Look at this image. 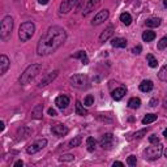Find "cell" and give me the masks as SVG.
<instances>
[{"mask_svg":"<svg viewBox=\"0 0 167 167\" xmlns=\"http://www.w3.org/2000/svg\"><path fill=\"white\" fill-rule=\"evenodd\" d=\"M84 104H85V106H92V104H94V97L93 95H87L86 98L84 99Z\"/></svg>","mask_w":167,"mask_h":167,"instance_id":"d590c367","label":"cell"},{"mask_svg":"<svg viewBox=\"0 0 167 167\" xmlns=\"http://www.w3.org/2000/svg\"><path fill=\"white\" fill-rule=\"evenodd\" d=\"M48 115H50V116H56L58 114H56V111H55L54 109H48Z\"/></svg>","mask_w":167,"mask_h":167,"instance_id":"ab89813d","label":"cell"},{"mask_svg":"<svg viewBox=\"0 0 167 167\" xmlns=\"http://www.w3.org/2000/svg\"><path fill=\"white\" fill-rule=\"evenodd\" d=\"M12 30H13V19L11 16H5L2 25H0V38L3 41H8L12 36Z\"/></svg>","mask_w":167,"mask_h":167,"instance_id":"277c9868","label":"cell"},{"mask_svg":"<svg viewBox=\"0 0 167 167\" xmlns=\"http://www.w3.org/2000/svg\"><path fill=\"white\" fill-rule=\"evenodd\" d=\"M163 107H164V109H167V97H166L164 101H163Z\"/></svg>","mask_w":167,"mask_h":167,"instance_id":"f6af8a7d","label":"cell"},{"mask_svg":"<svg viewBox=\"0 0 167 167\" xmlns=\"http://www.w3.org/2000/svg\"><path fill=\"white\" fill-rule=\"evenodd\" d=\"M153 81L150 80H144L141 84H140V90L144 92V93H148V92H152L153 90Z\"/></svg>","mask_w":167,"mask_h":167,"instance_id":"ac0fdd59","label":"cell"},{"mask_svg":"<svg viewBox=\"0 0 167 167\" xmlns=\"http://www.w3.org/2000/svg\"><path fill=\"white\" fill-rule=\"evenodd\" d=\"M149 104H150V107H155L157 104H158V99L157 98H153L150 102H149Z\"/></svg>","mask_w":167,"mask_h":167,"instance_id":"f35d334b","label":"cell"},{"mask_svg":"<svg viewBox=\"0 0 167 167\" xmlns=\"http://www.w3.org/2000/svg\"><path fill=\"white\" fill-rule=\"evenodd\" d=\"M120 21L124 24V25H131L132 24V16L129 14V13H127V12H124V13H121L120 14Z\"/></svg>","mask_w":167,"mask_h":167,"instance_id":"4316f807","label":"cell"},{"mask_svg":"<svg viewBox=\"0 0 167 167\" xmlns=\"http://www.w3.org/2000/svg\"><path fill=\"white\" fill-rule=\"evenodd\" d=\"M78 2H80V0H69V3L72 4V7H75V5H76Z\"/></svg>","mask_w":167,"mask_h":167,"instance_id":"7bdbcfd3","label":"cell"},{"mask_svg":"<svg viewBox=\"0 0 167 167\" xmlns=\"http://www.w3.org/2000/svg\"><path fill=\"white\" fill-rule=\"evenodd\" d=\"M162 20L159 19V17H152V19H149L146 21V26L148 28H158V26L161 25Z\"/></svg>","mask_w":167,"mask_h":167,"instance_id":"7402d4cb","label":"cell"},{"mask_svg":"<svg viewBox=\"0 0 167 167\" xmlns=\"http://www.w3.org/2000/svg\"><path fill=\"white\" fill-rule=\"evenodd\" d=\"M20 166H21V167L24 166V162H22V161H17V162L14 163V167H20Z\"/></svg>","mask_w":167,"mask_h":167,"instance_id":"60d3db41","label":"cell"},{"mask_svg":"<svg viewBox=\"0 0 167 167\" xmlns=\"http://www.w3.org/2000/svg\"><path fill=\"white\" fill-rule=\"evenodd\" d=\"M58 75H59V72L58 71H54V72H50L47 76H45L41 80V82L38 84V87H45V86H47L48 84H51L52 81L55 80V78L58 77Z\"/></svg>","mask_w":167,"mask_h":167,"instance_id":"30bf717a","label":"cell"},{"mask_svg":"<svg viewBox=\"0 0 167 167\" xmlns=\"http://www.w3.org/2000/svg\"><path fill=\"white\" fill-rule=\"evenodd\" d=\"M155 120H157V115H154V114H148L142 119V124H150V123H153Z\"/></svg>","mask_w":167,"mask_h":167,"instance_id":"f1b7e54d","label":"cell"},{"mask_svg":"<svg viewBox=\"0 0 167 167\" xmlns=\"http://www.w3.org/2000/svg\"><path fill=\"white\" fill-rule=\"evenodd\" d=\"M127 163H128V166H131V167H135V166L137 164V158H136L135 155H129L128 159H127Z\"/></svg>","mask_w":167,"mask_h":167,"instance_id":"836d02e7","label":"cell"},{"mask_svg":"<svg viewBox=\"0 0 167 167\" xmlns=\"http://www.w3.org/2000/svg\"><path fill=\"white\" fill-rule=\"evenodd\" d=\"M115 166H124V164H123L121 162H119V161H116V162H114V167Z\"/></svg>","mask_w":167,"mask_h":167,"instance_id":"ee69618b","label":"cell"},{"mask_svg":"<svg viewBox=\"0 0 167 167\" xmlns=\"http://www.w3.org/2000/svg\"><path fill=\"white\" fill-rule=\"evenodd\" d=\"M158 78H159V80H162V81H167V65H164V67L161 68L159 73H158Z\"/></svg>","mask_w":167,"mask_h":167,"instance_id":"f546056e","label":"cell"},{"mask_svg":"<svg viewBox=\"0 0 167 167\" xmlns=\"http://www.w3.org/2000/svg\"><path fill=\"white\" fill-rule=\"evenodd\" d=\"M38 3L42 4V5H46V4L48 3V0H38Z\"/></svg>","mask_w":167,"mask_h":167,"instance_id":"b9f144b4","label":"cell"},{"mask_svg":"<svg viewBox=\"0 0 167 167\" xmlns=\"http://www.w3.org/2000/svg\"><path fill=\"white\" fill-rule=\"evenodd\" d=\"M67 39V33L61 26H50L39 38L37 45V54L39 56H47L55 52Z\"/></svg>","mask_w":167,"mask_h":167,"instance_id":"6da1fadb","label":"cell"},{"mask_svg":"<svg viewBox=\"0 0 167 167\" xmlns=\"http://www.w3.org/2000/svg\"><path fill=\"white\" fill-rule=\"evenodd\" d=\"M112 47H119V48H124L127 47V39L124 38H114L111 41Z\"/></svg>","mask_w":167,"mask_h":167,"instance_id":"ffe728a7","label":"cell"},{"mask_svg":"<svg viewBox=\"0 0 167 167\" xmlns=\"http://www.w3.org/2000/svg\"><path fill=\"white\" fill-rule=\"evenodd\" d=\"M141 50H142L141 46H137V47H135L133 50H132V52H133V54H136V55H138L140 52H141Z\"/></svg>","mask_w":167,"mask_h":167,"instance_id":"74e56055","label":"cell"},{"mask_svg":"<svg viewBox=\"0 0 167 167\" xmlns=\"http://www.w3.org/2000/svg\"><path fill=\"white\" fill-rule=\"evenodd\" d=\"M86 144H87V150H89V152H94V149H95V140L93 137H87Z\"/></svg>","mask_w":167,"mask_h":167,"instance_id":"4dcf8cb0","label":"cell"},{"mask_svg":"<svg viewBox=\"0 0 167 167\" xmlns=\"http://www.w3.org/2000/svg\"><path fill=\"white\" fill-rule=\"evenodd\" d=\"M146 132H148V129H141V131H138V132H136V133H133L131 137H129V140H136V138H141L144 135H146Z\"/></svg>","mask_w":167,"mask_h":167,"instance_id":"1f68e13d","label":"cell"},{"mask_svg":"<svg viewBox=\"0 0 167 167\" xmlns=\"http://www.w3.org/2000/svg\"><path fill=\"white\" fill-rule=\"evenodd\" d=\"M128 106H129V109H133V110H136V109H138L140 106H141V101H140V98H131L129 99V102H128Z\"/></svg>","mask_w":167,"mask_h":167,"instance_id":"d4e9b609","label":"cell"},{"mask_svg":"<svg viewBox=\"0 0 167 167\" xmlns=\"http://www.w3.org/2000/svg\"><path fill=\"white\" fill-rule=\"evenodd\" d=\"M162 154L161 144H153V146H149L144 150V158L148 161H155Z\"/></svg>","mask_w":167,"mask_h":167,"instance_id":"5b68a950","label":"cell"},{"mask_svg":"<svg viewBox=\"0 0 167 167\" xmlns=\"http://www.w3.org/2000/svg\"><path fill=\"white\" fill-rule=\"evenodd\" d=\"M41 69H42V65L41 64H31V65H29L24 71V73L21 75V77H20V84L21 85H28V84H30L34 80V78L38 76V73L41 72Z\"/></svg>","mask_w":167,"mask_h":167,"instance_id":"7a4b0ae2","label":"cell"},{"mask_svg":"<svg viewBox=\"0 0 167 167\" xmlns=\"http://www.w3.org/2000/svg\"><path fill=\"white\" fill-rule=\"evenodd\" d=\"M167 47V36H164L159 42H158V48L159 50H163Z\"/></svg>","mask_w":167,"mask_h":167,"instance_id":"e575fe53","label":"cell"},{"mask_svg":"<svg viewBox=\"0 0 167 167\" xmlns=\"http://www.w3.org/2000/svg\"><path fill=\"white\" fill-rule=\"evenodd\" d=\"M72 4L69 3V0H63L60 4V13H63V14H67L69 11L72 9Z\"/></svg>","mask_w":167,"mask_h":167,"instance_id":"44dd1931","label":"cell"},{"mask_svg":"<svg viewBox=\"0 0 167 167\" xmlns=\"http://www.w3.org/2000/svg\"><path fill=\"white\" fill-rule=\"evenodd\" d=\"M72 58H73V59H80L81 63L85 64V65L89 64V58H87V55H86L85 51H78V52H76L75 55H72Z\"/></svg>","mask_w":167,"mask_h":167,"instance_id":"d6986e66","label":"cell"},{"mask_svg":"<svg viewBox=\"0 0 167 167\" xmlns=\"http://www.w3.org/2000/svg\"><path fill=\"white\" fill-rule=\"evenodd\" d=\"M109 16H110V12H109L107 9H103V11H101V12H98V13L95 14L94 19H93L92 25H93V26H98V25H101L103 21H106V20L109 19Z\"/></svg>","mask_w":167,"mask_h":167,"instance_id":"ba28073f","label":"cell"},{"mask_svg":"<svg viewBox=\"0 0 167 167\" xmlns=\"http://www.w3.org/2000/svg\"><path fill=\"white\" fill-rule=\"evenodd\" d=\"M60 162H71V161H75V155L73 154H64L59 158Z\"/></svg>","mask_w":167,"mask_h":167,"instance_id":"d6a6232c","label":"cell"},{"mask_svg":"<svg viewBox=\"0 0 167 167\" xmlns=\"http://www.w3.org/2000/svg\"><path fill=\"white\" fill-rule=\"evenodd\" d=\"M0 125H2V127H0V129H2V131H4V121H2V123H0Z\"/></svg>","mask_w":167,"mask_h":167,"instance_id":"bcb514c9","label":"cell"},{"mask_svg":"<svg viewBox=\"0 0 167 167\" xmlns=\"http://www.w3.org/2000/svg\"><path fill=\"white\" fill-rule=\"evenodd\" d=\"M46 145H47V140L46 138H39V140L34 141L33 144H30L28 146V149H26V153H28V154H36L39 150H42V149L45 148Z\"/></svg>","mask_w":167,"mask_h":167,"instance_id":"52a82bcc","label":"cell"},{"mask_svg":"<svg viewBox=\"0 0 167 167\" xmlns=\"http://www.w3.org/2000/svg\"><path fill=\"white\" fill-rule=\"evenodd\" d=\"M55 104L59 109H61V110L67 109L68 104H69V97H67V95H59L58 98L55 99Z\"/></svg>","mask_w":167,"mask_h":167,"instance_id":"5bb4252c","label":"cell"},{"mask_svg":"<svg viewBox=\"0 0 167 167\" xmlns=\"http://www.w3.org/2000/svg\"><path fill=\"white\" fill-rule=\"evenodd\" d=\"M76 114H77V115H80V116H85V115H87V110L82 106L80 101H77V102H76Z\"/></svg>","mask_w":167,"mask_h":167,"instance_id":"603a6c76","label":"cell"},{"mask_svg":"<svg viewBox=\"0 0 167 167\" xmlns=\"http://www.w3.org/2000/svg\"><path fill=\"white\" fill-rule=\"evenodd\" d=\"M163 136L167 138V129H164V132H163Z\"/></svg>","mask_w":167,"mask_h":167,"instance_id":"7dc6e473","label":"cell"},{"mask_svg":"<svg viewBox=\"0 0 167 167\" xmlns=\"http://www.w3.org/2000/svg\"><path fill=\"white\" fill-rule=\"evenodd\" d=\"M163 5H164V7H167V0H163Z\"/></svg>","mask_w":167,"mask_h":167,"instance_id":"c3c4849f","label":"cell"},{"mask_svg":"<svg viewBox=\"0 0 167 167\" xmlns=\"http://www.w3.org/2000/svg\"><path fill=\"white\" fill-rule=\"evenodd\" d=\"M9 65H11V61L8 59V56H5V55L0 56V75H5Z\"/></svg>","mask_w":167,"mask_h":167,"instance_id":"9a60e30c","label":"cell"},{"mask_svg":"<svg viewBox=\"0 0 167 167\" xmlns=\"http://www.w3.org/2000/svg\"><path fill=\"white\" fill-rule=\"evenodd\" d=\"M146 60H148V63H149V67H152V68H157L158 61H157V59L154 58V55L148 54V55H146Z\"/></svg>","mask_w":167,"mask_h":167,"instance_id":"83f0119b","label":"cell"},{"mask_svg":"<svg viewBox=\"0 0 167 167\" xmlns=\"http://www.w3.org/2000/svg\"><path fill=\"white\" fill-rule=\"evenodd\" d=\"M42 112H43V104H37L31 110V118L33 119H42Z\"/></svg>","mask_w":167,"mask_h":167,"instance_id":"e0dca14e","label":"cell"},{"mask_svg":"<svg viewBox=\"0 0 167 167\" xmlns=\"http://www.w3.org/2000/svg\"><path fill=\"white\" fill-rule=\"evenodd\" d=\"M154 38H155V33L152 30H146L142 34V39L145 42H152V41H154Z\"/></svg>","mask_w":167,"mask_h":167,"instance_id":"484cf974","label":"cell"},{"mask_svg":"<svg viewBox=\"0 0 167 167\" xmlns=\"http://www.w3.org/2000/svg\"><path fill=\"white\" fill-rule=\"evenodd\" d=\"M69 82H71V85L72 86H75V87H85L86 86V84H87V76L86 75H73V76H71L69 77Z\"/></svg>","mask_w":167,"mask_h":167,"instance_id":"8992f818","label":"cell"},{"mask_svg":"<svg viewBox=\"0 0 167 167\" xmlns=\"http://www.w3.org/2000/svg\"><path fill=\"white\" fill-rule=\"evenodd\" d=\"M51 132L55 136L61 137V136H65L68 133V128L64 124H60V123H58V124H54V125L51 127Z\"/></svg>","mask_w":167,"mask_h":167,"instance_id":"9c48e42d","label":"cell"},{"mask_svg":"<svg viewBox=\"0 0 167 167\" xmlns=\"http://www.w3.org/2000/svg\"><path fill=\"white\" fill-rule=\"evenodd\" d=\"M99 3H101V0H87V3H86V5H85V9H84V16H87L92 11H94L97 7L99 5Z\"/></svg>","mask_w":167,"mask_h":167,"instance_id":"7c38bea8","label":"cell"},{"mask_svg":"<svg viewBox=\"0 0 167 167\" xmlns=\"http://www.w3.org/2000/svg\"><path fill=\"white\" fill-rule=\"evenodd\" d=\"M112 142H114V136L111 133H104L99 140V144L103 149H110L112 146Z\"/></svg>","mask_w":167,"mask_h":167,"instance_id":"8fae6325","label":"cell"},{"mask_svg":"<svg viewBox=\"0 0 167 167\" xmlns=\"http://www.w3.org/2000/svg\"><path fill=\"white\" fill-rule=\"evenodd\" d=\"M149 141H150V144H159V138H158L155 135H153V136L149 137Z\"/></svg>","mask_w":167,"mask_h":167,"instance_id":"8d00e7d4","label":"cell"},{"mask_svg":"<svg viewBox=\"0 0 167 167\" xmlns=\"http://www.w3.org/2000/svg\"><path fill=\"white\" fill-rule=\"evenodd\" d=\"M164 155H166V158H167V149H166V152H164Z\"/></svg>","mask_w":167,"mask_h":167,"instance_id":"681fc988","label":"cell"},{"mask_svg":"<svg viewBox=\"0 0 167 167\" xmlns=\"http://www.w3.org/2000/svg\"><path fill=\"white\" fill-rule=\"evenodd\" d=\"M125 93H127V89L125 87H118V89H115V90H112V98L115 99V101H120L123 97L125 95Z\"/></svg>","mask_w":167,"mask_h":167,"instance_id":"2e32d148","label":"cell"},{"mask_svg":"<svg viewBox=\"0 0 167 167\" xmlns=\"http://www.w3.org/2000/svg\"><path fill=\"white\" fill-rule=\"evenodd\" d=\"M14 2H19V0H14Z\"/></svg>","mask_w":167,"mask_h":167,"instance_id":"f907efd6","label":"cell"},{"mask_svg":"<svg viewBox=\"0 0 167 167\" xmlns=\"http://www.w3.org/2000/svg\"><path fill=\"white\" fill-rule=\"evenodd\" d=\"M114 31H115V28H114L112 25H110V26H107L106 29L103 30V33L99 36V41L103 43V42H106L107 39H110L111 37H112V34H114Z\"/></svg>","mask_w":167,"mask_h":167,"instance_id":"4fadbf2b","label":"cell"},{"mask_svg":"<svg viewBox=\"0 0 167 167\" xmlns=\"http://www.w3.org/2000/svg\"><path fill=\"white\" fill-rule=\"evenodd\" d=\"M34 31H36V25L31 21H26L24 24H21L20 29H19V38L21 42H28L31 37Z\"/></svg>","mask_w":167,"mask_h":167,"instance_id":"3957f363","label":"cell"},{"mask_svg":"<svg viewBox=\"0 0 167 167\" xmlns=\"http://www.w3.org/2000/svg\"><path fill=\"white\" fill-rule=\"evenodd\" d=\"M81 141H82V137H81V136H76L75 138H72L71 141H69V142L65 145V148H76V146H80Z\"/></svg>","mask_w":167,"mask_h":167,"instance_id":"cb8c5ba5","label":"cell"}]
</instances>
